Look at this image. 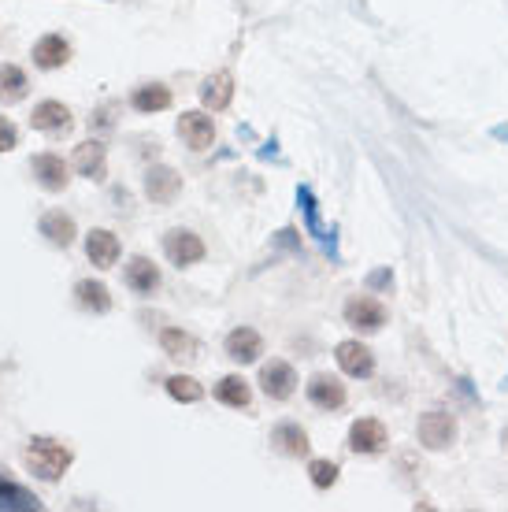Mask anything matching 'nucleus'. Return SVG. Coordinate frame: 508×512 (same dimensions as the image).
Returning <instances> with one entry per match:
<instances>
[{"instance_id":"f257e3e1","label":"nucleus","mask_w":508,"mask_h":512,"mask_svg":"<svg viewBox=\"0 0 508 512\" xmlns=\"http://www.w3.org/2000/svg\"><path fill=\"white\" fill-rule=\"evenodd\" d=\"M23 461L34 479H41V483H60L67 475V468L75 464V453H71L60 438L34 435L23 449Z\"/></svg>"},{"instance_id":"f03ea898","label":"nucleus","mask_w":508,"mask_h":512,"mask_svg":"<svg viewBox=\"0 0 508 512\" xmlns=\"http://www.w3.org/2000/svg\"><path fill=\"white\" fill-rule=\"evenodd\" d=\"M416 435L427 449H449L457 442V420L442 409H431L420 416V427H416Z\"/></svg>"},{"instance_id":"7ed1b4c3","label":"nucleus","mask_w":508,"mask_h":512,"mask_svg":"<svg viewBox=\"0 0 508 512\" xmlns=\"http://www.w3.org/2000/svg\"><path fill=\"white\" fill-rule=\"evenodd\" d=\"M30 127L41 130V134H49V138H64L71 134L75 127V116H71V108L64 101H41L34 104V112H30Z\"/></svg>"},{"instance_id":"20e7f679","label":"nucleus","mask_w":508,"mask_h":512,"mask_svg":"<svg viewBox=\"0 0 508 512\" xmlns=\"http://www.w3.org/2000/svg\"><path fill=\"white\" fill-rule=\"evenodd\" d=\"M30 175L45 193H64L71 182V167L64 164V156L56 153H38L30 160Z\"/></svg>"},{"instance_id":"39448f33","label":"nucleus","mask_w":508,"mask_h":512,"mask_svg":"<svg viewBox=\"0 0 508 512\" xmlns=\"http://www.w3.org/2000/svg\"><path fill=\"white\" fill-rule=\"evenodd\" d=\"M71 167L89 182L108 179V149H104V141H97V138L82 141L75 149V156H71Z\"/></svg>"},{"instance_id":"423d86ee","label":"nucleus","mask_w":508,"mask_h":512,"mask_svg":"<svg viewBox=\"0 0 508 512\" xmlns=\"http://www.w3.org/2000/svg\"><path fill=\"white\" fill-rule=\"evenodd\" d=\"M260 390L271 401H290L293 390H297V372L286 360H267L264 368H260Z\"/></svg>"},{"instance_id":"0eeeda50","label":"nucleus","mask_w":508,"mask_h":512,"mask_svg":"<svg viewBox=\"0 0 508 512\" xmlns=\"http://www.w3.org/2000/svg\"><path fill=\"white\" fill-rule=\"evenodd\" d=\"M164 256L175 268H190V264H201L204 260V242L193 231H167Z\"/></svg>"},{"instance_id":"6e6552de","label":"nucleus","mask_w":508,"mask_h":512,"mask_svg":"<svg viewBox=\"0 0 508 512\" xmlns=\"http://www.w3.org/2000/svg\"><path fill=\"white\" fill-rule=\"evenodd\" d=\"M178 138L186 141L193 153H204L216 141V123H212V116H204V112H182L178 116Z\"/></svg>"},{"instance_id":"1a4fd4ad","label":"nucleus","mask_w":508,"mask_h":512,"mask_svg":"<svg viewBox=\"0 0 508 512\" xmlns=\"http://www.w3.org/2000/svg\"><path fill=\"white\" fill-rule=\"evenodd\" d=\"M178 193H182V175H178L175 167L156 164L145 171V197L153 205H171Z\"/></svg>"},{"instance_id":"9d476101","label":"nucleus","mask_w":508,"mask_h":512,"mask_svg":"<svg viewBox=\"0 0 508 512\" xmlns=\"http://www.w3.org/2000/svg\"><path fill=\"white\" fill-rule=\"evenodd\" d=\"M345 323L360 334H375V331H382V323H386V308H382L375 297H353V301L345 305Z\"/></svg>"},{"instance_id":"9b49d317","label":"nucleus","mask_w":508,"mask_h":512,"mask_svg":"<svg viewBox=\"0 0 508 512\" xmlns=\"http://www.w3.org/2000/svg\"><path fill=\"white\" fill-rule=\"evenodd\" d=\"M30 60H34V67H41V71H60V67H67V60H71V41H67L64 34H45V38L34 41Z\"/></svg>"},{"instance_id":"f8f14e48","label":"nucleus","mask_w":508,"mask_h":512,"mask_svg":"<svg viewBox=\"0 0 508 512\" xmlns=\"http://www.w3.org/2000/svg\"><path fill=\"white\" fill-rule=\"evenodd\" d=\"M223 349H227V357L234 360V364H256L260 360V353H264V338L253 331V327H234V331L227 334V342H223Z\"/></svg>"},{"instance_id":"ddd939ff","label":"nucleus","mask_w":508,"mask_h":512,"mask_svg":"<svg viewBox=\"0 0 508 512\" xmlns=\"http://www.w3.org/2000/svg\"><path fill=\"white\" fill-rule=\"evenodd\" d=\"M38 231L45 234V242L56 245V249H71L78 238L75 219L67 216V212H60V208H52V212H45V216L38 219Z\"/></svg>"},{"instance_id":"4468645a","label":"nucleus","mask_w":508,"mask_h":512,"mask_svg":"<svg viewBox=\"0 0 508 512\" xmlns=\"http://www.w3.org/2000/svg\"><path fill=\"white\" fill-rule=\"evenodd\" d=\"M334 360H338V368L345 375H353V379H368L375 372V357H371V349L364 342H342V346L334 349Z\"/></svg>"},{"instance_id":"2eb2a0df","label":"nucleus","mask_w":508,"mask_h":512,"mask_svg":"<svg viewBox=\"0 0 508 512\" xmlns=\"http://www.w3.org/2000/svg\"><path fill=\"white\" fill-rule=\"evenodd\" d=\"M308 401L323 412H338L345 405V386L334 379V375H312L308 379Z\"/></svg>"},{"instance_id":"dca6fc26","label":"nucleus","mask_w":508,"mask_h":512,"mask_svg":"<svg viewBox=\"0 0 508 512\" xmlns=\"http://www.w3.org/2000/svg\"><path fill=\"white\" fill-rule=\"evenodd\" d=\"M382 446H386V427H382V420L364 416V420H356L353 427H349V449H353V453L371 457V453H379Z\"/></svg>"},{"instance_id":"f3484780","label":"nucleus","mask_w":508,"mask_h":512,"mask_svg":"<svg viewBox=\"0 0 508 512\" xmlns=\"http://www.w3.org/2000/svg\"><path fill=\"white\" fill-rule=\"evenodd\" d=\"M86 256L93 268H115V260H119V238H115L112 231H104V227H97V231L86 234Z\"/></svg>"},{"instance_id":"a211bd4d","label":"nucleus","mask_w":508,"mask_h":512,"mask_svg":"<svg viewBox=\"0 0 508 512\" xmlns=\"http://www.w3.org/2000/svg\"><path fill=\"white\" fill-rule=\"evenodd\" d=\"M160 349L171 360H182V364H193V360L201 357V342L190 331H182V327H164L160 331Z\"/></svg>"},{"instance_id":"6ab92c4d","label":"nucleus","mask_w":508,"mask_h":512,"mask_svg":"<svg viewBox=\"0 0 508 512\" xmlns=\"http://www.w3.org/2000/svg\"><path fill=\"white\" fill-rule=\"evenodd\" d=\"M308 435L297 427V423H290V420H282L275 431H271V449L275 453H282V457H308Z\"/></svg>"},{"instance_id":"aec40b11","label":"nucleus","mask_w":508,"mask_h":512,"mask_svg":"<svg viewBox=\"0 0 508 512\" xmlns=\"http://www.w3.org/2000/svg\"><path fill=\"white\" fill-rule=\"evenodd\" d=\"M234 101V75L230 71H216L201 82V104L212 108V112H223L227 104Z\"/></svg>"},{"instance_id":"412c9836","label":"nucleus","mask_w":508,"mask_h":512,"mask_svg":"<svg viewBox=\"0 0 508 512\" xmlns=\"http://www.w3.org/2000/svg\"><path fill=\"white\" fill-rule=\"evenodd\" d=\"M123 279H127V286L134 294L149 297L160 286V268H156L149 256H134L127 264V271H123Z\"/></svg>"},{"instance_id":"4be33fe9","label":"nucleus","mask_w":508,"mask_h":512,"mask_svg":"<svg viewBox=\"0 0 508 512\" xmlns=\"http://www.w3.org/2000/svg\"><path fill=\"white\" fill-rule=\"evenodd\" d=\"M130 104L141 116H156V112L171 108V90H167L164 82H149V86H138V90L130 93Z\"/></svg>"},{"instance_id":"5701e85b","label":"nucleus","mask_w":508,"mask_h":512,"mask_svg":"<svg viewBox=\"0 0 508 512\" xmlns=\"http://www.w3.org/2000/svg\"><path fill=\"white\" fill-rule=\"evenodd\" d=\"M75 301H78V308L97 312V316L112 312V294H108V286H104V282H97V279L75 282Z\"/></svg>"},{"instance_id":"b1692460","label":"nucleus","mask_w":508,"mask_h":512,"mask_svg":"<svg viewBox=\"0 0 508 512\" xmlns=\"http://www.w3.org/2000/svg\"><path fill=\"white\" fill-rule=\"evenodd\" d=\"M26 93H30V82L23 67L0 64V104H19L26 101Z\"/></svg>"},{"instance_id":"393cba45","label":"nucleus","mask_w":508,"mask_h":512,"mask_svg":"<svg viewBox=\"0 0 508 512\" xmlns=\"http://www.w3.org/2000/svg\"><path fill=\"white\" fill-rule=\"evenodd\" d=\"M216 401L219 405H230V409H249L253 405V390L242 375H227L216 383Z\"/></svg>"},{"instance_id":"a878e982","label":"nucleus","mask_w":508,"mask_h":512,"mask_svg":"<svg viewBox=\"0 0 508 512\" xmlns=\"http://www.w3.org/2000/svg\"><path fill=\"white\" fill-rule=\"evenodd\" d=\"M0 509L4 512H38L41 501L26 487L12 483V479H0Z\"/></svg>"},{"instance_id":"bb28decb","label":"nucleus","mask_w":508,"mask_h":512,"mask_svg":"<svg viewBox=\"0 0 508 512\" xmlns=\"http://www.w3.org/2000/svg\"><path fill=\"white\" fill-rule=\"evenodd\" d=\"M167 394L175 397V401H182V405H197L204 397V386L197 379H190V375H171L167 379Z\"/></svg>"},{"instance_id":"cd10ccee","label":"nucleus","mask_w":508,"mask_h":512,"mask_svg":"<svg viewBox=\"0 0 508 512\" xmlns=\"http://www.w3.org/2000/svg\"><path fill=\"white\" fill-rule=\"evenodd\" d=\"M308 479L316 490H331L338 483V464L334 461H312L308 464Z\"/></svg>"},{"instance_id":"c85d7f7f","label":"nucleus","mask_w":508,"mask_h":512,"mask_svg":"<svg viewBox=\"0 0 508 512\" xmlns=\"http://www.w3.org/2000/svg\"><path fill=\"white\" fill-rule=\"evenodd\" d=\"M15 145H19V130L8 116H0V153H12Z\"/></svg>"},{"instance_id":"c756f323","label":"nucleus","mask_w":508,"mask_h":512,"mask_svg":"<svg viewBox=\"0 0 508 512\" xmlns=\"http://www.w3.org/2000/svg\"><path fill=\"white\" fill-rule=\"evenodd\" d=\"M501 442H505V453H508V431H505V438H501Z\"/></svg>"}]
</instances>
